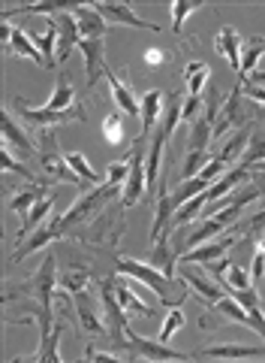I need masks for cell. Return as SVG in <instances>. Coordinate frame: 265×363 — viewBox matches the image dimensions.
Here are the masks:
<instances>
[{"instance_id": "6da1fadb", "label": "cell", "mask_w": 265, "mask_h": 363, "mask_svg": "<svg viewBox=\"0 0 265 363\" xmlns=\"http://www.w3.org/2000/svg\"><path fill=\"white\" fill-rule=\"evenodd\" d=\"M118 272L121 276H130L136 281H142L145 288H151L157 294L160 303L166 306H181L184 297H187V281L178 285L175 279H169L163 269H157L154 264H142V260H133V257H121L118 260Z\"/></svg>"}, {"instance_id": "7a4b0ae2", "label": "cell", "mask_w": 265, "mask_h": 363, "mask_svg": "<svg viewBox=\"0 0 265 363\" xmlns=\"http://www.w3.org/2000/svg\"><path fill=\"white\" fill-rule=\"evenodd\" d=\"M211 140H214V109H205V116H199L190 124V136H187V157H184V169L181 176H199L205 164L211 161Z\"/></svg>"}, {"instance_id": "3957f363", "label": "cell", "mask_w": 265, "mask_h": 363, "mask_svg": "<svg viewBox=\"0 0 265 363\" xmlns=\"http://www.w3.org/2000/svg\"><path fill=\"white\" fill-rule=\"evenodd\" d=\"M54 285H57V264H54V255L49 252L42 260V267L33 272L28 285L21 288H13L6 294V300H13L16 294H21V297H33L37 300V306H42V309L52 312V303H54Z\"/></svg>"}, {"instance_id": "277c9868", "label": "cell", "mask_w": 265, "mask_h": 363, "mask_svg": "<svg viewBox=\"0 0 265 363\" xmlns=\"http://www.w3.org/2000/svg\"><path fill=\"white\" fill-rule=\"evenodd\" d=\"M37 157H40V167L49 182H73V185H78V179L70 164H66V155L57 152V136L54 130H40V149H37Z\"/></svg>"}, {"instance_id": "5b68a950", "label": "cell", "mask_w": 265, "mask_h": 363, "mask_svg": "<svg viewBox=\"0 0 265 363\" xmlns=\"http://www.w3.org/2000/svg\"><path fill=\"white\" fill-rule=\"evenodd\" d=\"M126 164H130V173H126L124 182V197H121V206H136L142 200V194H148V185H145V136L139 133V140L130 145L126 152Z\"/></svg>"}, {"instance_id": "8992f818", "label": "cell", "mask_w": 265, "mask_h": 363, "mask_svg": "<svg viewBox=\"0 0 265 363\" xmlns=\"http://www.w3.org/2000/svg\"><path fill=\"white\" fill-rule=\"evenodd\" d=\"M114 197H118V188L114 185H109V182H102V185H97V191H90V194H85L82 200L76 203V206L66 212V215H61V230L66 233L73 224H78V221H85L88 215H94V212H100L106 203H112Z\"/></svg>"}, {"instance_id": "52a82bcc", "label": "cell", "mask_w": 265, "mask_h": 363, "mask_svg": "<svg viewBox=\"0 0 265 363\" xmlns=\"http://www.w3.org/2000/svg\"><path fill=\"white\" fill-rule=\"evenodd\" d=\"M16 109H18V116L21 121H28L33 124V128H40V130H49L52 124H64V121H85V109H64V112H52V109H45V106H28L25 100H16Z\"/></svg>"}, {"instance_id": "ba28073f", "label": "cell", "mask_w": 265, "mask_h": 363, "mask_svg": "<svg viewBox=\"0 0 265 363\" xmlns=\"http://www.w3.org/2000/svg\"><path fill=\"white\" fill-rule=\"evenodd\" d=\"M126 348L136 351L133 360H160V363H169V360H193L190 354H184V351H172L169 342H151V339H142V336H136L130 327H126Z\"/></svg>"}, {"instance_id": "9c48e42d", "label": "cell", "mask_w": 265, "mask_h": 363, "mask_svg": "<svg viewBox=\"0 0 265 363\" xmlns=\"http://www.w3.org/2000/svg\"><path fill=\"white\" fill-rule=\"evenodd\" d=\"M100 294H102V309H106V327L112 330V339L114 342H126V318H124V306L114 294V285L112 281H102L100 285Z\"/></svg>"}, {"instance_id": "30bf717a", "label": "cell", "mask_w": 265, "mask_h": 363, "mask_svg": "<svg viewBox=\"0 0 265 363\" xmlns=\"http://www.w3.org/2000/svg\"><path fill=\"white\" fill-rule=\"evenodd\" d=\"M241 82H235V88L229 91V97L220 104V109H217V121H214V140L220 143L223 136L232 130V128H241Z\"/></svg>"}, {"instance_id": "8fae6325", "label": "cell", "mask_w": 265, "mask_h": 363, "mask_svg": "<svg viewBox=\"0 0 265 363\" xmlns=\"http://www.w3.org/2000/svg\"><path fill=\"white\" fill-rule=\"evenodd\" d=\"M73 9V6H70ZM52 25H54V33H57V58H66L78 43H82V30H78V21L73 13H57L52 18Z\"/></svg>"}, {"instance_id": "7c38bea8", "label": "cell", "mask_w": 265, "mask_h": 363, "mask_svg": "<svg viewBox=\"0 0 265 363\" xmlns=\"http://www.w3.org/2000/svg\"><path fill=\"white\" fill-rule=\"evenodd\" d=\"M235 242H238V236H235V233L214 236L211 242H202V245H196L190 255H181V260H178V264H208V260H217V257L229 255V248H232Z\"/></svg>"}, {"instance_id": "4fadbf2b", "label": "cell", "mask_w": 265, "mask_h": 363, "mask_svg": "<svg viewBox=\"0 0 265 363\" xmlns=\"http://www.w3.org/2000/svg\"><path fill=\"white\" fill-rule=\"evenodd\" d=\"M97 13L106 18V21H114V25H130V28H145V30H163L160 25H151V21H145L133 13L126 4H114V0H100V4H94Z\"/></svg>"}, {"instance_id": "5bb4252c", "label": "cell", "mask_w": 265, "mask_h": 363, "mask_svg": "<svg viewBox=\"0 0 265 363\" xmlns=\"http://www.w3.org/2000/svg\"><path fill=\"white\" fill-rule=\"evenodd\" d=\"M199 360H265L262 345H211L199 351Z\"/></svg>"}, {"instance_id": "9a60e30c", "label": "cell", "mask_w": 265, "mask_h": 363, "mask_svg": "<svg viewBox=\"0 0 265 363\" xmlns=\"http://www.w3.org/2000/svg\"><path fill=\"white\" fill-rule=\"evenodd\" d=\"M70 13H73L76 21H78L82 40H102V37H106V18L97 13L94 4H78V6L70 9Z\"/></svg>"}, {"instance_id": "2e32d148", "label": "cell", "mask_w": 265, "mask_h": 363, "mask_svg": "<svg viewBox=\"0 0 265 363\" xmlns=\"http://www.w3.org/2000/svg\"><path fill=\"white\" fill-rule=\"evenodd\" d=\"M181 279L187 281V288H193L205 303H211V306L220 297H226V294L220 291V285H217V281H208L199 269H193V264H181Z\"/></svg>"}, {"instance_id": "e0dca14e", "label": "cell", "mask_w": 265, "mask_h": 363, "mask_svg": "<svg viewBox=\"0 0 265 363\" xmlns=\"http://www.w3.org/2000/svg\"><path fill=\"white\" fill-rule=\"evenodd\" d=\"M57 236H64V230H61V218H54L52 224H45V227H40V230H33L25 242H18V248H16V255H13V260L18 264V260H25L30 252H37V248H42L45 242H52V240H57Z\"/></svg>"}, {"instance_id": "ac0fdd59", "label": "cell", "mask_w": 265, "mask_h": 363, "mask_svg": "<svg viewBox=\"0 0 265 363\" xmlns=\"http://www.w3.org/2000/svg\"><path fill=\"white\" fill-rule=\"evenodd\" d=\"M241 43H245V40H241V33L232 25H226V28L217 30V40H214V49L229 61V67H232L235 73L241 70Z\"/></svg>"}, {"instance_id": "d6986e66", "label": "cell", "mask_w": 265, "mask_h": 363, "mask_svg": "<svg viewBox=\"0 0 265 363\" xmlns=\"http://www.w3.org/2000/svg\"><path fill=\"white\" fill-rule=\"evenodd\" d=\"M102 76L109 79V85H112V97H114V104H118V109L124 112V116H130V118L142 116V104H139V100L133 97V91L126 88V85L121 82V79H118V76H114V73L109 70V67H106V70H102Z\"/></svg>"}, {"instance_id": "ffe728a7", "label": "cell", "mask_w": 265, "mask_h": 363, "mask_svg": "<svg viewBox=\"0 0 265 363\" xmlns=\"http://www.w3.org/2000/svg\"><path fill=\"white\" fill-rule=\"evenodd\" d=\"M76 312H78V321H82V330L85 333H90V336H100V333H106L109 327H106V321L97 315V309H94V303H90V297H88V291H82V294H76Z\"/></svg>"}, {"instance_id": "44dd1931", "label": "cell", "mask_w": 265, "mask_h": 363, "mask_svg": "<svg viewBox=\"0 0 265 363\" xmlns=\"http://www.w3.org/2000/svg\"><path fill=\"white\" fill-rule=\"evenodd\" d=\"M78 49L85 52V73H88V85H97L100 73L106 70V61H102V40H82Z\"/></svg>"}, {"instance_id": "7402d4cb", "label": "cell", "mask_w": 265, "mask_h": 363, "mask_svg": "<svg viewBox=\"0 0 265 363\" xmlns=\"http://www.w3.org/2000/svg\"><path fill=\"white\" fill-rule=\"evenodd\" d=\"M45 197V182H33V185L21 188L18 194L9 200V209H13L16 215H21V218H28V212L37 206V203Z\"/></svg>"}, {"instance_id": "603a6c76", "label": "cell", "mask_w": 265, "mask_h": 363, "mask_svg": "<svg viewBox=\"0 0 265 363\" xmlns=\"http://www.w3.org/2000/svg\"><path fill=\"white\" fill-rule=\"evenodd\" d=\"M9 52H16L21 55V58H30V61H37L42 70H49V64H45L42 58V52L33 45V40L28 37V30H21V28H13V37H9Z\"/></svg>"}, {"instance_id": "cb8c5ba5", "label": "cell", "mask_w": 265, "mask_h": 363, "mask_svg": "<svg viewBox=\"0 0 265 363\" xmlns=\"http://www.w3.org/2000/svg\"><path fill=\"white\" fill-rule=\"evenodd\" d=\"M4 140H6V145H16V149H18L21 155L37 157V149H33V143L25 136V130H21L18 124H16L13 112H4Z\"/></svg>"}, {"instance_id": "d4e9b609", "label": "cell", "mask_w": 265, "mask_h": 363, "mask_svg": "<svg viewBox=\"0 0 265 363\" xmlns=\"http://www.w3.org/2000/svg\"><path fill=\"white\" fill-rule=\"evenodd\" d=\"M208 76H211V67L205 61H190L187 70H184V85H187V94L190 97H199L202 88L208 85Z\"/></svg>"}, {"instance_id": "484cf974", "label": "cell", "mask_w": 265, "mask_h": 363, "mask_svg": "<svg viewBox=\"0 0 265 363\" xmlns=\"http://www.w3.org/2000/svg\"><path fill=\"white\" fill-rule=\"evenodd\" d=\"M160 109H163V91H148L145 100H142V136L145 140L160 118Z\"/></svg>"}, {"instance_id": "4316f807", "label": "cell", "mask_w": 265, "mask_h": 363, "mask_svg": "<svg viewBox=\"0 0 265 363\" xmlns=\"http://www.w3.org/2000/svg\"><path fill=\"white\" fill-rule=\"evenodd\" d=\"M90 240H97V242H114L118 240V233L124 230V221H118V215L114 212H106L100 221H94V227H90Z\"/></svg>"}, {"instance_id": "83f0119b", "label": "cell", "mask_w": 265, "mask_h": 363, "mask_svg": "<svg viewBox=\"0 0 265 363\" xmlns=\"http://www.w3.org/2000/svg\"><path fill=\"white\" fill-rule=\"evenodd\" d=\"M54 209V200L52 197H42L40 203H37V206H33L30 212H28V218L25 221H21V230H18V242H25L28 240V236L33 233V230H37V224L45 218V215H49Z\"/></svg>"}, {"instance_id": "f1b7e54d", "label": "cell", "mask_w": 265, "mask_h": 363, "mask_svg": "<svg viewBox=\"0 0 265 363\" xmlns=\"http://www.w3.org/2000/svg\"><path fill=\"white\" fill-rule=\"evenodd\" d=\"M241 45H245V55H241V70H238V76H250L253 70H257V61L265 55V37L245 40Z\"/></svg>"}, {"instance_id": "f546056e", "label": "cell", "mask_w": 265, "mask_h": 363, "mask_svg": "<svg viewBox=\"0 0 265 363\" xmlns=\"http://www.w3.org/2000/svg\"><path fill=\"white\" fill-rule=\"evenodd\" d=\"M70 106H73V85H70V79H66V73H61V76H57V85H54V97L45 104V109L64 112Z\"/></svg>"}, {"instance_id": "4dcf8cb0", "label": "cell", "mask_w": 265, "mask_h": 363, "mask_svg": "<svg viewBox=\"0 0 265 363\" xmlns=\"http://www.w3.org/2000/svg\"><path fill=\"white\" fill-rule=\"evenodd\" d=\"M220 285H223L226 291H250V288H253V279H250V272H247L245 267L232 260V267L226 269V276L220 279Z\"/></svg>"}, {"instance_id": "1f68e13d", "label": "cell", "mask_w": 265, "mask_h": 363, "mask_svg": "<svg viewBox=\"0 0 265 363\" xmlns=\"http://www.w3.org/2000/svg\"><path fill=\"white\" fill-rule=\"evenodd\" d=\"M28 37H30L33 45H37V49L42 52V58H45V64H49V70H52V67L57 64V61H54V45H57L54 25H49V30H45V33H30V30H28Z\"/></svg>"}, {"instance_id": "d6a6232c", "label": "cell", "mask_w": 265, "mask_h": 363, "mask_svg": "<svg viewBox=\"0 0 265 363\" xmlns=\"http://www.w3.org/2000/svg\"><path fill=\"white\" fill-rule=\"evenodd\" d=\"M66 164H70V169H73V173L82 179V182H90V185H97V182H100V173L88 164V157H85L82 152H66Z\"/></svg>"}, {"instance_id": "836d02e7", "label": "cell", "mask_w": 265, "mask_h": 363, "mask_svg": "<svg viewBox=\"0 0 265 363\" xmlns=\"http://www.w3.org/2000/svg\"><path fill=\"white\" fill-rule=\"evenodd\" d=\"M114 294H118V300H121V306L126 312H133V315H145V318H151V306H145L139 297H133L130 294V288L124 285V281H118V285H114Z\"/></svg>"}, {"instance_id": "e575fe53", "label": "cell", "mask_w": 265, "mask_h": 363, "mask_svg": "<svg viewBox=\"0 0 265 363\" xmlns=\"http://www.w3.org/2000/svg\"><path fill=\"white\" fill-rule=\"evenodd\" d=\"M202 6H205L202 0H175V4H172V33H181L184 18H187L190 13H196V9H202Z\"/></svg>"}, {"instance_id": "d590c367", "label": "cell", "mask_w": 265, "mask_h": 363, "mask_svg": "<svg viewBox=\"0 0 265 363\" xmlns=\"http://www.w3.org/2000/svg\"><path fill=\"white\" fill-rule=\"evenodd\" d=\"M214 309L217 312H223L229 321H238V324H250V312L245 309V306H241L238 300H232V297H220L214 303Z\"/></svg>"}, {"instance_id": "8d00e7d4", "label": "cell", "mask_w": 265, "mask_h": 363, "mask_svg": "<svg viewBox=\"0 0 265 363\" xmlns=\"http://www.w3.org/2000/svg\"><path fill=\"white\" fill-rule=\"evenodd\" d=\"M262 157H265V130H257V133H250V143H247V149L241 155L238 164L253 167V164H259Z\"/></svg>"}, {"instance_id": "74e56055", "label": "cell", "mask_w": 265, "mask_h": 363, "mask_svg": "<svg viewBox=\"0 0 265 363\" xmlns=\"http://www.w3.org/2000/svg\"><path fill=\"white\" fill-rule=\"evenodd\" d=\"M57 285L66 288V291H73V294H82V291H88L90 279L85 276L82 269H66V272H61V276H57Z\"/></svg>"}, {"instance_id": "f35d334b", "label": "cell", "mask_w": 265, "mask_h": 363, "mask_svg": "<svg viewBox=\"0 0 265 363\" xmlns=\"http://www.w3.org/2000/svg\"><path fill=\"white\" fill-rule=\"evenodd\" d=\"M181 327H184V309L181 306H172V312L166 315V321H163V330H160V342H169Z\"/></svg>"}, {"instance_id": "ab89813d", "label": "cell", "mask_w": 265, "mask_h": 363, "mask_svg": "<svg viewBox=\"0 0 265 363\" xmlns=\"http://www.w3.org/2000/svg\"><path fill=\"white\" fill-rule=\"evenodd\" d=\"M102 133H106V140L118 145L124 140V124H121V112H109L106 118H102Z\"/></svg>"}, {"instance_id": "60d3db41", "label": "cell", "mask_w": 265, "mask_h": 363, "mask_svg": "<svg viewBox=\"0 0 265 363\" xmlns=\"http://www.w3.org/2000/svg\"><path fill=\"white\" fill-rule=\"evenodd\" d=\"M0 167H4L6 173H21V176H25L28 182H37V176H33V173H30V169H28L25 164H16V157L9 155V149H4V152H0Z\"/></svg>"}, {"instance_id": "b9f144b4", "label": "cell", "mask_w": 265, "mask_h": 363, "mask_svg": "<svg viewBox=\"0 0 265 363\" xmlns=\"http://www.w3.org/2000/svg\"><path fill=\"white\" fill-rule=\"evenodd\" d=\"M126 173H130V164H126V157H121V161H114L109 167V173H106V182L114 188H121V182H126Z\"/></svg>"}, {"instance_id": "7bdbcfd3", "label": "cell", "mask_w": 265, "mask_h": 363, "mask_svg": "<svg viewBox=\"0 0 265 363\" xmlns=\"http://www.w3.org/2000/svg\"><path fill=\"white\" fill-rule=\"evenodd\" d=\"M199 109H202V100L187 94V97H184V104H181V121H193V116H196Z\"/></svg>"}, {"instance_id": "ee69618b", "label": "cell", "mask_w": 265, "mask_h": 363, "mask_svg": "<svg viewBox=\"0 0 265 363\" xmlns=\"http://www.w3.org/2000/svg\"><path fill=\"white\" fill-rule=\"evenodd\" d=\"M250 279H253V281L265 279V252H262V248H257V255H253V269H250Z\"/></svg>"}, {"instance_id": "f6af8a7d", "label": "cell", "mask_w": 265, "mask_h": 363, "mask_svg": "<svg viewBox=\"0 0 265 363\" xmlns=\"http://www.w3.org/2000/svg\"><path fill=\"white\" fill-rule=\"evenodd\" d=\"M85 360H100V363H121V357H114V354H102V351H97V348H88V351H85Z\"/></svg>"}, {"instance_id": "bcb514c9", "label": "cell", "mask_w": 265, "mask_h": 363, "mask_svg": "<svg viewBox=\"0 0 265 363\" xmlns=\"http://www.w3.org/2000/svg\"><path fill=\"white\" fill-rule=\"evenodd\" d=\"M145 58H148V64H160V58H163V52H157V49H151V52H148V55H145Z\"/></svg>"}]
</instances>
